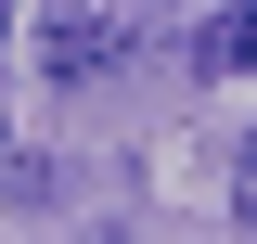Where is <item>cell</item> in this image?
<instances>
[{
    "mask_svg": "<svg viewBox=\"0 0 257 244\" xmlns=\"http://www.w3.org/2000/svg\"><path fill=\"white\" fill-rule=\"evenodd\" d=\"M142 39H167L155 13H39V64H52L64 90H77V77H103V64H128Z\"/></svg>",
    "mask_w": 257,
    "mask_h": 244,
    "instance_id": "obj_1",
    "label": "cell"
},
{
    "mask_svg": "<svg viewBox=\"0 0 257 244\" xmlns=\"http://www.w3.org/2000/svg\"><path fill=\"white\" fill-rule=\"evenodd\" d=\"M167 39L193 52V77H244L257 64V13H193V26H167Z\"/></svg>",
    "mask_w": 257,
    "mask_h": 244,
    "instance_id": "obj_2",
    "label": "cell"
},
{
    "mask_svg": "<svg viewBox=\"0 0 257 244\" xmlns=\"http://www.w3.org/2000/svg\"><path fill=\"white\" fill-rule=\"evenodd\" d=\"M64 193H77V167H64V154H0V206H26V218H52Z\"/></svg>",
    "mask_w": 257,
    "mask_h": 244,
    "instance_id": "obj_3",
    "label": "cell"
},
{
    "mask_svg": "<svg viewBox=\"0 0 257 244\" xmlns=\"http://www.w3.org/2000/svg\"><path fill=\"white\" fill-rule=\"evenodd\" d=\"M0 39H13V26H0Z\"/></svg>",
    "mask_w": 257,
    "mask_h": 244,
    "instance_id": "obj_4",
    "label": "cell"
}]
</instances>
